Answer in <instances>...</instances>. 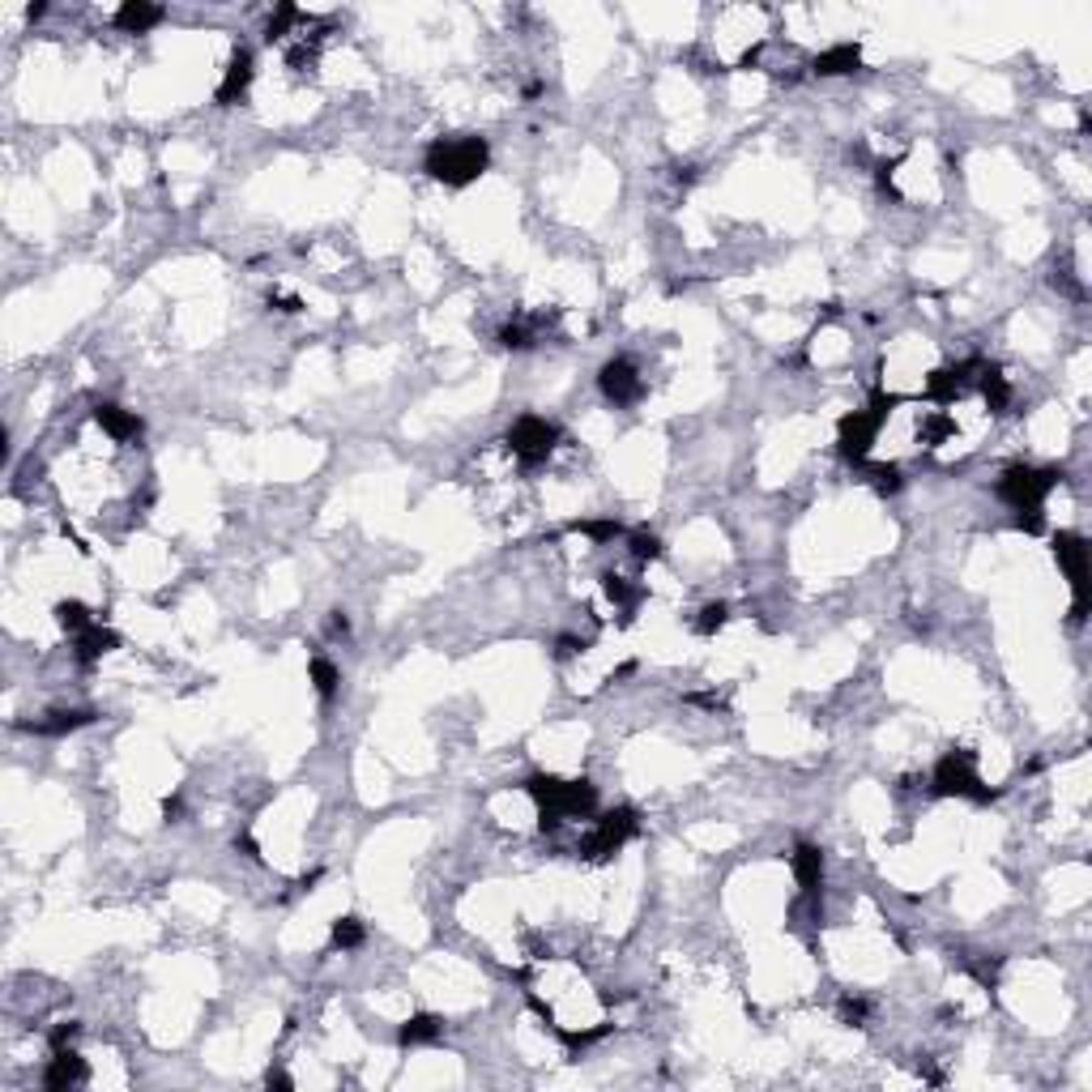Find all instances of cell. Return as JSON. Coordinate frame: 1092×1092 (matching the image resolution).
<instances>
[{"instance_id": "4316f807", "label": "cell", "mask_w": 1092, "mask_h": 1092, "mask_svg": "<svg viewBox=\"0 0 1092 1092\" xmlns=\"http://www.w3.org/2000/svg\"><path fill=\"white\" fill-rule=\"evenodd\" d=\"M290 22H299V9L295 5H278V13L269 17V31H265V34H269V43L282 39V34L290 31Z\"/></svg>"}, {"instance_id": "9c48e42d", "label": "cell", "mask_w": 1092, "mask_h": 1092, "mask_svg": "<svg viewBox=\"0 0 1092 1092\" xmlns=\"http://www.w3.org/2000/svg\"><path fill=\"white\" fill-rule=\"evenodd\" d=\"M598 384H602V393H607V401H614V406H636V401L645 397V380H640V367L632 359H610L602 367Z\"/></svg>"}, {"instance_id": "4fadbf2b", "label": "cell", "mask_w": 1092, "mask_h": 1092, "mask_svg": "<svg viewBox=\"0 0 1092 1092\" xmlns=\"http://www.w3.org/2000/svg\"><path fill=\"white\" fill-rule=\"evenodd\" d=\"M252 86V52L247 48H240L231 56V64H226V77H223V86H218V103H235V98H244V90Z\"/></svg>"}, {"instance_id": "d4e9b609", "label": "cell", "mask_w": 1092, "mask_h": 1092, "mask_svg": "<svg viewBox=\"0 0 1092 1092\" xmlns=\"http://www.w3.org/2000/svg\"><path fill=\"white\" fill-rule=\"evenodd\" d=\"M628 550H632V559L649 564V559L662 555V543H657L653 534H645V529H636V534H628Z\"/></svg>"}, {"instance_id": "484cf974", "label": "cell", "mask_w": 1092, "mask_h": 1092, "mask_svg": "<svg viewBox=\"0 0 1092 1092\" xmlns=\"http://www.w3.org/2000/svg\"><path fill=\"white\" fill-rule=\"evenodd\" d=\"M500 342L508 346V351H525V346H534V333H529L525 320H508V325L500 329Z\"/></svg>"}, {"instance_id": "d6986e66", "label": "cell", "mask_w": 1092, "mask_h": 1092, "mask_svg": "<svg viewBox=\"0 0 1092 1092\" xmlns=\"http://www.w3.org/2000/svg\"><path fill=\"white\" fill-rule=\"evenodd\" d=\"M439 1033H444L439 1016H410V1020L401 1024L397 1041L401 1045H431V1041H439Z\"/></svg>"}, {"instance_id": "83f0119b", "label": "cell", "mask_w": 1092, "mask_h": 1092, "mask_svg": "<svg viewBox=\"0 0 1092 1092\" xmlns=\"http://www.w3.org/2000/svg\"><path fill=\"white\" fill-rule=\"evenodd\" d=\"M77 1033H81V1024H73V1020L56 1024V1029H52V1037H48V1041H52V1050H69V1045L77 1041Z\"/></svg>"}, {"instance_id": "4dcf8cb0", "label": "cell", "mask_w": 1092, "mask_h": 1092, "mask_svg": "<svg viewBox=\"0 0 1092 1092\" xmlns=\"http://www.w3.org/2000/svg\"><path fill=\"white\" fill-rule=\"evenodd\" d=\"M269 304L278 308V311H299V308H304L295 295H269Z\"/></svg>"}, {"instance_id": "2e32d148", "label": "cell", "mask_w": 1092, "mask_h": 1092, "mask_svg": "<svg viewBox=\"0 0 1092 1092\" xmlns=\"http://www.w3.org/2000/svg\"><path fill=\"white\" fill-rule=\"evenodd\" d=\"M159 22H162V9L159 5H141V0H128L120 13H116V26L128 31V34H145L150 26H159Z\"/></svg>"}, {"instance_id": "cb8c5ba5", "label": "cell", "mask_w": 1092, "mask_h": 1092, "mask_svg": "<svg viewBox=\"0 0 1092 1092\" xmlns=\"http://www.w3.org/2000/svg\"><path fill=\"white\" fill-rule=\"evenodd\" d=\"M726 619H730L726 602H709V607L700 610V619H696V632H700V636H717V632L726 628Z\"/></svg>"}, {"instance_id": "44dd1931", "label": "cell", "mask_w": 1092, "mask_h": 1092, "mask_svg": "<svg viewBox=\"0 0 1092 1092\" xmlns=\"http://www.w3.org/2000/svg\"><path fill=\"white\" fill-rule=\"evenodd\" d=\"M308 674H311V687H316L320 700H333V696H337V683H342L337 666L329 662V657H311V662H308Z\"/></svg>"}, {"instance_id": "5bb4252c", "label": "cell", "mask_w": 1092, "mask_h": 1092, "mask_svg": "<svg viewBox=\"0 0 1092 1092\" xmlns=\"http://www.w3.org/2000/svg\"><path fill=\"white\" fill-rule=\"evenodd\" d=\"M858 69H862L858 43H837V48L815 56V73H820V77H846V73H858Z\"/></svg>"}, {"instance_id": "7402d4cb", "label": "cell", "mask_w": 1092, "mask_h": 1092, "mask_svg": "<svg viewBox=\"0 0 1092 1092\" xmlns=\"http://www.w3.org/2000/svg\"><path fill=\"white\" fill-rule=\"evenodd\" d=\"M363 939H367V931H363L359 917H337V922H333V948H337V952L363 948Z\"/></svg>"}, {"instance_id": "ba28073f", "label": "cell", "mask_w": 1092, "mask_h": 1092, "mask_svg": "<svg viewBox=\"0 0 1092 1092\" xmlns=\"http://www.w3.org/2000/svg\"><path fill=\"white\" fill-rule=\"evenodd\" d=\"M555 439H559V427L546 423V418H538V415H521L517 423L508 427V448H512V457H517L521 465L546 461L550 448H555Z\"/></svg>"}, {"instance_id": "5b68a950", "label": "cell", "mask_w": 1092, "mask_h": 1092, "mask_svg": "<svg viewBox=\"0 0 1092 1092\" xmlns=\"http://www.w3.org/2000/svg\"><path fill=\"white\" fill-rule=\"evenodd\" d=\"M636 828H640V820H636V811H632V806H619V811L598 815V820H593V832L581 841V858L607 862L610 853H619L632 837H636Z\"/></svg>"}, {"instance_id": "277c9868", "label": "cell", "mask_w": 1092, "mask_h": 1092, "mask_svg": "<svg viewBox=\"0 0 1092 1092\" xmlns=\"http://www.w3.org/2000/svg\"><path fill=\"white\" fill-rule=\"evenodd\" d=\"M1062 474L1059 470H1033V465H1012V470H1003V479H998V500L1012 503L1016 512H1041L1045 495L1059 486Z\"/></svg>"}, {"instance_id": "e0dca14e", "label": "cell", "mask_w": 1092, "mask_h": 1092, "mask_svg": "<svg viewBox=\"0 0 1092 1092\" xmlns=\"http://www.w3.org/2000/svg\"><path fill=\"white\" fill-rule=\"evenodd\" d=\"M981 397H986V406L995 410V415H1003V410H1007V401H1012V384H1007V375L998 372V367L981 363Z\"/></svg>"}, {"instance_id": "52a82bcc", "label": "cell", "mask_w": 1092, "mask_h": 1092, "mask_svg": "<svg viewBox=\"0 0 1092 1092\" xmlns=\"http://www.w3.org/2000/svg\"><path fill=\"white\" fill-rule=\"evenodd\" d=\"M1054 559H1059V567L1067 572L1071 581V619L1084 623V610H1088V543L1080 534H1054Z\"/></svg>"}, {"instance_id": "f1b7e54d", "label": "cell", "mask_w": 1092, "mask_h": 1092, "mask_svg": "<svg viewBox=\"0 0 1092 1092\" xmlns=\"http://www.w3.org/2000/svg\"><path fill=\"white\" fill-rule=\"evenodd\" d=\"M870 1016V1007L862 1003V998H841V1020L846 1024H862Z\"/></svg>"}, {"instance_id": "ac0fdd59", "label": "cell", "mask_w": 1092, "mask_h": 1092, "mask_svg": "<svg viewBox=\"0 0 1092 1092\" xmlns=\"http://www.w3.org/2000/svg\"><path fill=\"white\" fill-rule=\"evenodd\" d=\"M95 721V713L90 709H60V713H48V721H34V734H73L81 726H90Z\"/></svg>"}, {"instance_id": "3957f363", "label": "cell", "mask_w": 1092, "mask_h": 1092, "mask_svg": "<svg viewBox=\"0 0 1092 1092\" xmlns=\"http://www.w3.org/2000/svg\"><path fill=\"white\" fill-rule=\"evenodd\" d=\"M892 406H896V397H884V393H875L867 410H853V415L841 418V453H846L853 465H862V461L870 457V444L879 439V431H884V418H888V410H892Z\"/></svg>"}, {"instance_id": "6da1fadb", "label": "cell", "mask_w": 1092, "mask_h": 1092, "mask_svg": "<svg viewBox=\"0 0 1092 1092\" xmlns=\"http://www.w3.org/2000/svg\"><path fill=\"white\" fill-rule=\"evenodd\" d=\"M491 162V150H486L482 137H439V141L427 145V176L448 183V188H465L486 171Z\"/></svg>"}, {"instance_id": "8fae6325", "label": "cell", "mask_w": 1092, "mask_h": 1092, "mask_svg": "<svg viewBox=\"0 0 1092 1092\" xmlns=\"http://www.w3.org/2000/svg\"><path fill=\"white\" fill-rule=\"evenodd\" d=\"M86 1080H90V1071H86V1062H81L77 1054H73V1050H52V1062H48V1071H43V1088L60 1092V1088L86 1084Z\"/></svg>"}, {"instance_id": "7a4b0ae2", "label": "cell", "mask_w": 1092, "mask_h": 1092, "mask_svg": "<svg viewBox=\"0 0 1092 1092\" xmlns=\"http://www.w3.org/2000/svg\"><path fill=\"white\" fill-rule=\"evenodd\" d=\"M525 794L538 803V815H543V832H555L564 820H585L598 806V794H593L589 782H559V777H529Z\"/></svg>"}, {"instance_id": "8992f818", "label": "cell", "mask_w": 1092, "mask_h": 1092, "mask_svg": "<svg viewBox=\"0 0 1092 1092\" xmlns=\"http://www.w3.org/2000/svg\"><path fill=\"white\" fill-rule=\"evenodd\" d=\"M931 785H934V794H943V798H973V803H990V798H995V789H986V782L977 777V768H973V760L965 751L943 756L939 764H934Z\"/></svg>"}, {"instance_id": "9a60e30c", "label": "cell", "mask_w": 1092, "mask_h": 1092, "mask_svg": "<svg viewBox=\"0 0 1092 1092\" xmlns=\"http://www.w3.org/2000/svg\"><path fill=\"white\" fill-rule=\"evenodd\" d=\"M73 645H77V662L81 666H95L103 653H112L116 645H120V636H116L112 628H103V623H95V628H86L81 636H73Z\"/></svg>"}, {"instance_id": "30bf717a", "label": "cell", "mask_w": 1092, "mask_h": 1092, "mask_svg": "<svg viewBox=\"0 0 1092 1092\" xmlns=\"http://www.w3.org/2000/svg\"><path fill=\"white\" fill-rule=\"evenodd\" d=\"M789 867H794V879H798V888H803L806 896H820V888H824V853H820V846L798 841L794 853H789Z\"/></svg>"}, {"instance_id": "1f68e13d", "label": "cell", "mask_w": 1092, "mask_h": 1092, "mask_svg": "<svg viewBox=\"0 0 1092 1092\" xmlns=\"http://www.w3.org/2000/svg\"><path fill=\"white\" fill-rule=\"evenodd\" d=\"M235 849H244L247 858H261V849H256V841L247 837V832H244V837H235Z\"/></svg>"}, {"instance_id": "7c38bea8", "label": "cell", "mask_w": 1092, "mask_h": 1092, "mask_svg": "<svg viewBox=\"0 0 1092 1092\" xmlns=\"http://www.w3.org/2000/svg\"><path fill=\"white\" fill-rule=\"evenodd\" d=\"M95 418H98V427H103L112 439H120V444L124 439H141V431H145V423L133 415V410L112 406V401H103V406L95 410Z\"/></svg>"}, {"instance_id": "f546056e", "label": "cell", "mask_w": 1092, "mask_h": 1092, "mask_svg": "<svg viewBox=\"0 0 1092 1092\" xmlns=\"http://www.w3.org/2000/svg\"><path fill=\"white\" fill-rule=\"evenodd\" d=\"M351 632V619H346V610H333L329 614V636H346Z\"/></svg>"}, {"instance_id": "d6a6232c", "label": "cell", "mask_w": 1092, "mask_h": 1092, "mask_svg": "<svg viewBox=\"0 0 1092 1092\" xmlns=\"http://www.w3.org/2000/svg\"><path fill=\"white\" fill-rule=\"evenodd\" d=\"M265 1080H269V1088H290V1080L282 1076V1071H269V1076H265Z\"/></svg>"}, {"instance_id": "ffe728a7", "label": "cell", "mask_w": 1092, "mask_h": 1092, "mask_svg": "<svg viewBox=\"0 0 1092 1092\" xmlns=\"http://www.w3.org/2000/svg\"><path fill=\"white\" fill-rule=\"evenodd\" d=\"M56 623H60L64 632H69V636H81V632H86V628H95L98 619H95V614H90V607H86V602L69 598V602H60V607H56Z\"/></svg>"}, {"instance_id": "603a6c76", "label": "cell", "mask_w": 1092, "mask_h": 1092, "mask_svg": "<svg viewBox=\"0 0 1092 1092\" xmlns=\"http://www.w3.org/2000/svg\"><path fill=\"white\" fill-rule=\"evenodd\" d=\"M862 465H867V474H870V482H875V491H884V495L901 491V465H888V461H879V465L862 461Z\"/></svg>"}]
</instances>
